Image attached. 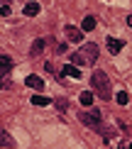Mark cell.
<instances>
[{"label":"cell","instance_id":"1","mask_svg":"<svg viewBox=\"0 0 132 149\" xmlns=\"http://www.w3.org/2000/svg\"><path fill=\"white\" fill-rule=\"evenodd\" d=\"M91 86H93V91H96L98 98H103V100H108V98H110V78H108V73H105V71H93Z\"/></svg>","mask_w":132,"mask_h":149},{"label":"cell","instance_id":"2","mask_svg":"<svg viewBox=\"0 0 132 149\" xmlns=\"http://www.w3.org/2000/svg\"><path fill=\"white\" fill-rule=\"evenodd\" d=\"M78 120L83 122V125L98 130V132H103L105 139H110V132H105V130H103V122H100V113H98V110H88V113L83 110V113H78Z\"/></svg>","mask_w":132,"mask_h":149},{"label":"cell","instance_id":"3","mask_svg":"<svg viewBox=\"0 0 132 149\" xmlns=\"http://www.w3.org/2000/svg\"><path fill=\"white\" fill-rule=\"evenodd\" d=\"M81 54L86 56V61L88 64H96L98 61V44H93V42H88V44L81 49Z\"/></svg>","mask_w":132,"mask_h":149},{"label":"cell","instance_id":"4","mask_svg":"<svg viewBox=\"0 0 132 149\" xmlns=\"http://www.w3.org/2000/svg\"><path fill=\"white\" fill-rule=\"evenodd\" d=\"M66 37L71 42H83V29L81 27H73V24H66Z\"/></svg>","mask_w":132,"mask_h":149},{"label":"cell","instance_id":"5","mask_svg":"<svg viewBox=\"0 0 132 149\" xmlns=\"http://www.w3.org/2000/svg\"><path fill=\"white\" fill-rule=\"evenodd\" d=\"M105 44H108V52H110V54H120L122 47H125L120 39H115V37H105Z\"/></svg>","mask_w":132,"mask_h":149},{"label":"cell","instance_id":"6","mask_svg":"<svg viewBox=\"0 0 132 149\" xmlns=\"http://www.w3.org/2000/svg\"><path fill=\"white\" fill-rule=\"evenodd\" d=\"M24 83H27L29 88H34V91H42V88H44V81H42L39 76H34V73H29V76L24 78Z\"/></svg>","mask_w":132,"mask_h":149},{"label":"cell","instance_id":"7","mask_svg":"<svg viewBox=\"0 0 132 149\" xmlns=\"http://www.w3.org/2000/svg\"><path fill=\"white\" fill-rule=\"evenodd\" d=\"M10 69H12V59L8 56V54H3V56H0V73H3V76H8Z\"/></svg>","mask_w":132,"mask_h":149},{"label":"cell","instance_id":"8","mask_svg":"<svg viewBox=\"0 0 132 149\" xmlns=\"http://www.w3.org/2000/svg\"><path fill=\"white\" fill-rule=\"evenodd\" d=\"M44 44H47V42H44V39H34L32 49H29V54H32V56H39V54L44 52Z\"/></svg>","mask_w":132,"mask_h":149},{"label":"cell","instance_id":"9","mask_svg":"<svg viewBox=\"0 0 132 149\" xmlns=\"http://www.w3.org/2000/svg\"><path fill=\"white\" fill-rule=\"evenodd\" d=\"M24 15H27V17L39 15V3H27V5H24Z\"/></svg>","mask_w":132,"mask_h":149},{"label":"cell","instance_id":"10","mask_svg":"<svg viewBox=\"0 0 132 149\" xmlns=\"http://www.w3.org/2000/svg\"><path fill=\"white\" fill-rule=\"evenodd\" d=\"M96 27V17H83V22H81V29H83V32H91V29Z\"/></svg>","mask_w":132,"mask_h":149},{"label":"cell","instance_id":"11","mask_svg":"<svg viewBox=\"0 0 132 149\" xmlns=\"http://www.w3.org/2000/svg\"><path fill=\"white\" fill-rule=\"evenodd\" d=\"M61 73H64V76H71V78H81V71L76 69V66H64V71H61Z\"/></svg>","mask_w":132,"mask_h":149},{"label":"cell","instance_id":"12","mask_svg":"<svg viewBox=\"0 0 132 149\" xmlns=\"http://www.w3.org/2000/svg\"><path fill=\"white\" fill-rule=\"evenodd\" d=\"M81 105H86V108H91V105H93V93H91V91H83V93H81Z\"/></svg>","mask_w":132,"mask_h":149},{"label":"cell","instance_id":"13","mask_svg":"<svg viewBox=\"0 0 132 149\" xmlns=\"http://www.w3.org/2000/svg\"><path fill=\"white\" fill-rule=\"evenodd\" d=\"M71 64L73 66H83V64H88V61H86V56L81 52H76V54H71Z\"/></svg>","mask_w":132,"mask_h":149},{"label":"cell","instance_id":"14","mask_svg":"<svg viewBox=\"0 0 132 149\" xmlns=\"http://www.w3.org/2000/svg\"><path fill=\"white\" fill-rule=\"evenodd\" d=\"M0 137H3V147L5 149H10V147H15V142H12V137L8 134V130H3V134H0Z\"/></svg>","mask_w":132,"mask_h":149},{"label":"cell","instance_id":"15","mask_svg":"<svg viewBox=\"0 0 132 149\" xmlns=\"http://www.w3.org/2000/svg\"><path fill=\"white\" fill-rule=\"evenodd\" d=\"M32 105L44 108V105H49V98H44V95H32Z\"/></svg>","mask_w":132,"mask_h":149},{"label":"cell","instance_id":"16","mask_svg":"<svg viewBox=\"0 0 132 149\" xmlns=\"http://www.w3.org/2000/svg\"><path fill=\"white\" fill-rule=\"evenodd\" d=\"M115 100L120 103V105H127V100H130V95H127V93H125V91H120V93H117V95H115Z\"/></svg>","mask_w":132,"mask_h":149},{"label":"cell","instance_id":"17","mask_svg":"<svg viewBox=\"0 0 132 149\" xmlns=\"http://www.w3.org/2000/svg\"><path fill=\"white\" fill-rule=\"evenodd\" d=\"M54 105H56V108L61 110V113H66V110H68V103L64 100V98H59V100H54Z\"/></svg>","mask_w":132,"mask_h":149},{"label":"cell","instance_id":"18","mask_svg":"<svg viewBox=\"0 0 132 149\" xmlns=\"http://www.w3.org/2000/svg\"><path fill=\"white\" fill-rule=\"evenodd\" d=\"M0 15H3V17H8V15H10V8H8V3L3 5V10H0Z\"/></svg>","mask_w":132,"mask_h":149},{"label":"cell","instance_id":"19","mask_svg":"<svg viewBox=\"0 0 132 149\" xmlns=\"http://www.w3.org/2000/svg\"><path fill=\"white\" fill-rule=\"evenodd\" d=\"M127 27H132V12L127 15Z\"/></svg>","mask_w":132,"mask_h":149},{"label":"cell","instance_id":"20","mask_svg":"<svg viewBox=\"0 0 132 149\" xmlns=\"http://www.w3.org/2000/svg\"><path fill=\"white\" fill-rule=\"evenodd\" d=\"M130 149H132V144H130Z\"/></svg>","mask_w":132,"mask_h":149}]
</instances>
